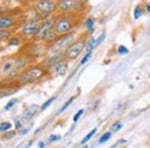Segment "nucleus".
Segmentation results:
<instances>
[{
    "mask_svg": "<svg viewBox=\"0 0 150 148\" xmlns=\"http://www.w3.org/2000/svg\"><path fill=\"white\" fill-rule=\"evenodd\" d=\"M110 137H111V132H106V133H104L102 136L99 138L98 143H99V144H103V143H105L106 141H108V140L110 139Z\"/></svg>",
    "mask_w": 150,
    "mask_h": 148,
    "instance_id": "obj_20",
    "label": "nucleus"
},
{
    "mask_svg": "<svg viewBox=\"0 0 150 148\" xmlns=\"http://www.w3.org/2000/svg\"><path fill=\"white\" fill-rule=\"evenodd\" d=\"M85 26H86L87 28H88L89 32H92V31H93V26H94L93 18H91V17L87 18V20L85 21Z\"/></svg>",
    "mask_w": 150,
    "mask_h": 148,
    "instance_id": "obj_23",
    "label": "nucleus"
},
{
    "mask_svg": "<svg viewBox=\"0 0 150 148\" xmlns=\"http://www.w3.org/2000/svg\"><path fill=\"white\" fill-rule=\"evenodd\" d=\"M11 127H12V124L10 122H2L1 124H0V132H7V131L11 130Z\"/></svg>",
    "mask_w": 150,
    "mask_h": 148,
    "instance_id": "obj_18",
    "label": "nucleus"
},
{
    "mask_svg": "<svg viewBox=\"0 0 150 148\" xmlns=\"http://www.w3.org/2000/svg\"><path fill=\"white\" fill-rule=\"evenodd\" d=\"M74 39V34L72 32L67 33L63 36H59L56 42L53 45L50 46V49L53 53H61V51H64L67 48L70 43L73 42Z\"/></svg>",
    "mask_w": 150,
    "mask_h": 148,
    "instance_id": "obj_7",
    "label": "nucleus"
},
{
    "mask_svg": "<svg viewBox=\"0 0 150 148\" xmlns=\"http://www.w3.org/2000/svg\"><path fill=\"white\" fill-rule=\"evenodd\" d=\"M14 69V63H13V59H8L6 60L5 62L2 64L1 66V70H2V73L6 74L8 72H10L11 70Z\"/></svg>",
    "mask_w": 150,
    "mask_h": 148,
    "instance_id": "obj_15",
    "label": "nucleus"
},
{
    "mask_svg": "<svg viewBox=\"0 0 150 148\" xmlns=\"http://www.w3.org/2000/svg\"><path fill=\"white\" fill-rule=\"evenodd\" d=\"M64 57H63V54L62 53H54L53 55H51V56L49 57H46L44 59V61L42 62V66L45 67V68H49V67H51V68H53L54 66H56V65L58 64V63H60L61 61H63Z\"/></svg>",
    "mask_w": 150,
    "mask_h": 148,
    "instance_id": "obj_11",
    "label": "nucleus"
},
{
    "mask_svg": "<svg viewBox=\"0 0 150 148\" xmlns=\"http://www.w3.org/2000/svg\"><path fill=\"white\" fill-rule=\"evenodd\" d=\"M7 44L9 46H18L21 44V38L18 36H11L8 40H7Z\"/></svg>",
    "mask_w": 150,
    "mask_h": 148,
    "instance_id": "obj_16",
    "label": "nucleus"
},
{
    "mask_svg": "<svg viewBox=\"0 0 150 148\" xmlns=\"http://www.w3.org/2000/svg\"><path fill=\"white\" fill-rule=\"evenodd\" d=\"M86 41L84 38H78L76 40H73V42H71L67 46V48L62 52L63 57L65 60H74L76 59L79 55L81 54L83 51L84 47H85Z\"/></svg>",
    "mask_w": 150,
    "mask_h": 148,
    "instance_id": "obj_4",
    "label": "nucleus"
},
{
    "mask_svg": "<svg viewBox=\"0 0 150 148\" xmlns=\"http://www.w3.org/2000/svg\"><path fill=\"white\" fill-rule=\"evenodd\" d=\"M2 74H3V73H2V70H1V66H0V78H1Z\"/></svg>",
    "mask_w": 150,
    "mask_h": 148,
    "instance_id": "obj_37",
    "label": "nucleus"
},
{
    "mask_svg": "<svg viewBox=\"0 0 150 148\" xmlns=\"http://www.w3.org/2000/svg\"><path fill=\"white\" fill-rule=\"evenodd\" d=\"M0 50H1V47H0Z\"/></svg>",
    "mask_w": 150,
    "mask_h": 148,
    "instance_id": "obj_40",
    "label": "nucleus"
},
{
    "mask_svg": "<svg viewBox=\"0 0 150 148\" xmlns=\"http://www.w3.org/2000/svg\"><path fill=\"white\" fill-rule=\"evenodd\" d=\"M55 100H56V97L55 96H52V97H50V98H48L47 100L42 104V106L40 107V109L41 110H45V109H46L47 107H49V106L51 105Z\"/></svg>",
    "mask_w": 150,
    "mask_h": 148,
    "instance_id": "obj_19",
    "label": "nucleus"
},
{
    "mask_svg": "<svg viewBox=\"0 0 150 148\" xmlns=\"http://www.w3.org/2000/svg\"><path fill=\"white\" fill-rule=\"evenodd\" d=\"M47 72L48 70L41 64L31 65L21 71L15 80L19 85H26V84L34 83L39 79L43 78L47 74Z\"/></svg>",
    "mask_w": 150,
    "mask_h": 148,
    "instance_id": "obj_1",
    "label": "nucleus"
},
{
    "mask_svg": "<svg viewBox=\"0 0 150 148\" xmlns=\"http://www.w3.org/2000/svg\"><path fill=\"white\" fill-rule=\"evenodd\" d=\"M44 146H45V145H44V142H39V143H38V147H39V148H44Z\"/></svg>",
    "mask_w": 150,
    "mask_h": 148,
    "instance_id": "obj_35",
    "label": "nucleus"
},
{
    "mask_svg": "<svg viewBox=\"0 0 150 148\" xmlns=\"http://www.w3.org/2000/svg\"><path fill=\"white\" fill-rule=\"evenodd\" d=\"M15 126H16V129H19V128L21 127V123L19 122V121H16V124H15Z\"/></svg>",
    "mask_w": 150,
    "mask_h": 148,
    "instance_id": "obj_34",
    "label": "nucleus"
},
{
    "mask_svg": "<svg viewBox=\"0 0 150 148\" xmlns=\"http://www.w3.org/2000/svg\"><path fill=\"white\" fill-rule=\"evenodd\" d=\"M57 11V2L52 0H40L35 3V12L40 18L46 19Z\"/></svg>",
    "mask_w": 150,
    "mask_h": 148,
    "instance_id": "obj_3",
    "label": "nucleus"
},
{
    "mask_svg": "<svg viewBox=\"0 0 150 148\" xmlns=\"http://www.w3.org/2000/svg\"><path fill=\"white\" fill-rule=\"evenodd\" d=\"M84 112V109H79L78 111H77L76 113H75V115L73 116V121H74V123L75 122H77V121L79 120V118L81 117V115L83 114Z\"/></svg>",
    "mask_w": 150,
    "mask_h": 148,
    "instance_id": "obj_30",
    "label": "nucleus"
},
{
    "mask_svg": "<svg viewBox=\"0 0 150 148\" xmlns=\"http://www.w3.org/2000/svg\"><path fill=\"white\" fill-rule=\"evenodd\" d=\"M12 35V30H0V42L8 40Z\"/></svg>",
    "mask_w": 150,
    "mask_h": 148,
    "instance_id": "obj_17",
    "label": "nucleus"
},
{
    "mask_svg": "<svg viewBox=\"0 0 150 148\" xmlns=\"http://www.w3.org/2000/svg\"><path fill=\"white\" fill-rule=\"evenodd\" d=\"M43 53V44L39 42H33L28 46L27 51H25V55L30 58H36L40 56Z\"/></svg>",
    "mask_w": 150,
    "mask_h": 148,
    "instance_id": "obj_12",
    "label": "nucleus"
},
{
    "mask_svg": "<svg viewBox=\"0 0 150 148\" xmlns=\"http://www.w3.org/2000/svg\"><path fill=\"white\" fill-rule=\"evenodd\" d=\"M33 143L32 140H28V141H25V142H23V143H21L20 145H18V147H16V148H29L31 146V144Z\"/></svg>",
    "mask_w": 150,
    "mask_h": 148,
    "instance_id": "obj_31",
    "label": "nucleus"
},
{
    "mask_svg": "<svg viewBox=\"0 0 150 148\" xmlns=\"http://www.w3.org/2000/svg\"><path fill=\"white\" fill-rule=\"evenodd\" d=\"M31 59L30 57H28L27 55H18V56L13 58V63H14V69H16L20 73L21 71H23L24 69H26L28 67V65L30 64Z\"/></svg>",
    "mask_w": 150,
    "mask_h": 148,
    "instance_id": "obj_10",
    "label": "nucleus"
},
{
    "mask_svg": "<svg viewBox=\"0 0 150 148\" xmlns=\"http://www.w3.org/2000/svg\"><path fill=\"white\" fill-rule=\"evenodd\" d=\"M60 139V136L59 135H56V134H52L49 136V142H55V141H58Z\"/></svg>",
    "mask_w": 150,
    "mask_h": 148,
    "instance_id": "obj_33",
    "label": "nucleus"
},
{
    "mask_svg": "<svg viewBox=\"0 0 150 148\" xmlns=\"http://www.w3.org/2000/svg\"><path fill=\"white\" fill-rule=\"evenodd\" d=\"M40 28V22L37 21H29L22 26L21 29V35L25 37H34L37 34Z\"/></svg>",
    "mask_w": 150,
    "mask_h": 148,
    "instance_id": "obj_8",
    "label": "nucleus"
},
{
    "mask_svg": "<svg viewBox=\"0 0 150 148\" xmlns=\"http://www.w3.org/2000/svg\"><path fill=\"white\" fill-rule=\"evenodd\" d=\"M38 110H39V105H37V104H32V105L28 106V107L25 108V110L23 111L22 119L24 121L31 120L35 116V114L37 113Z\"/></svg>",
    "mask_w": 150,
    "mask_h": 148,
    "instance_id": "obj_13",
    "label": "nucleus"
},
{
    "mask_svg": "<svg viewBox=\"0 0 150 148\" xmlns=\"http://www.w3.org/2000/svg\"><path fill=\"white\" fill-rule=\"evenodd\" d=\"M91 55H92V51H89V52H87L85 55L83 56V58L81 59V61H80V64L81 65H83V64H85V63L88 61L89 59H90V57H91Z\"/></svg>",
    "mask_w": 150,
    "mask_h": 148,
    "instance_id": "obj_27",
    "label": "nucleus"
},
{
    "mask_svg": "<svg viewBox=\"0 0 150 148\" xmlns=\"http://www.w3.org/2000/svg\"><path fill=\"white\" fill-rule=\"evenodd\" d=\"M96 133V128H94V129H92L90 131V132L88 133V134L86 135L85 137L83 138V139H82V141H81V144H85V143L87 142V141H89V140L91 139V138H92V136L94 134H95Z\"/></svg>",
    "mask_w": 150,
    "mask_h": 148,
    "instance_id": "obj_21",
    "label": "nucleus"
},
{
    "mask_svg": "<svg viewBox=\"0 0 150 148\" xmlns=\"http://www.w3.org/2000/svg\"><path fill=\"white\" fill-rule=\"evenodd\" d=\"M83 148H87V146H86V145H85V146H84Z\"/></svg>",
    "mask_w": 150,
    "mask_h": 148,
    "instance_id": "obj_38",
    "label": "nucleus"
},
{
    "mask_svg": "<svg viewBox=\"0 0 150 148\" xmlns=\"http://www.w3.org/2000/svg\"><path fill=\"white\" fill-rule=\"evenodd\" d=\"M17 102H18V99H16V98L11 99V100L9 101V102L5 105V107H4V109H5V110H9V109H11V108L13 107V106L15 105V104L17 103Z\"/></svg>",
    "mask_w": 150,
    "mask_h": 148,
    "instance_id": "obj_26",
    "label": "nucleus"
},
{
    "mask_svg": "<svg viewBox=\"0 0 150 148\" xmlns=\"http://www.w3.org/2000/svg\"><path fill=\"white\" fill-rule=\"evenodd\" d=\"M122 128V123L120 122V121H116V122L113 123L112 125V130L114 131V132H117V131H119L120 129Z\"/></svg>",
    "mask_w": 150,
    "mask_h": 148,
    "instance_id": "obj_28",
    "label": "nucleus"
},
{
    "mask_svg": "<svg viewBox=\"0 0 150 148\" xmlns=\"http://www.w3.org/2000/svg\"><path fill=\"white\" fill-rule=\"evenodd\" d=\"M74 98L75 97L74 96H72V97H70V98L68 99V100L66 101V102H65L64 104H63V106H62L61 108H60V110L58 111V114H60V113H62L63 112V111L65 110V109H66L67 107H68V106L70 105V104H71L72 102H73V100H74Z\"/></svg>",
    "mask_w": 150,
    "mask_h": 148,
    "instance_id": "obj_22",
    "label": "nucleus"
},
{
    "mask_svg": "<svg viewBox=\"0 0 150 148\" xmlns=\"http://www.w3.org/2000/svg\"><path fill=\"white\" fill-rule=\"evenodd\" d=\"M105 37H106L105 33H101V34L99 35V37L95 39V42H94V46H95V47H97L98 45H100L101 43H102V41L105 39Z\"/></svg>",
    "mask_w": 150,
    "mask_h": 148,
    "instance_id": "obj_25",
    "label": "nucleus"
},
{
    "mask_svg": "<svg viewBox=\"0 0 150 148\" xmlns=\"http://www.w3.org/2000/svg\"><path fill=\"white\" fill-rule=\"evenodd\" d=\"M17 23L15 16L9 14H0V30H11Z\"/></svg>",
    "mask_w": 150,
    "mask_h": 148,
    "instance_id": "obj_9",
    "label": "nucleus"
},
{
    "mask_svg": "<svg viewBox=\"0 0 150 148\" xmlns=\"http://www.w3.org/2000/svg\"><path fill=\"white\" fill-rule=\"evenodd\" d=\"M53 68H54L55 72H56L58 75H60V76H64L67 72V69H68V64H67V62H65L63 60V61L58 63L56 66H54Z\"/></svg>",
    "mask_w": 150,
    "mask_h": 148,
    "instance_id": "obj_14",
    "label": "nucleus"
},
{
    "mask_svg": "<svg viewBox=\"0 0 150 148\" xmlns=\"http://www.w3.org/2000/svg\"><path fill=\"white\" fill-rule=\"evenodd\" d=\"M74 19V14H61L56 16L53 25V31L58 36H63L70 33L76 24Z\"/></svg>",
    "mask_w": 150,
    "mask_h": 148,
    "instance_id": "obj_2",
    "label": "nucleus"
},
{
    "mask_svg": "<svg viewBox=\"0 0 150 148\" xmlns=\"http://www.w3.org/2000/svg\"><path fill=\"white\" fill-rule=\"evenodd\" d=\"M146 9H147V11H148L149 13H150V2L146 4Z\"/></svg>",
    "mask_w": 150,
    "mask_h": 148,
    "instance_id": "obj_36",
    "label": "nucleus"
},
{
    "mask_svg": "<svg viewBox=\"0 0 150 148\" xmlns=\"http://www.w3.org/2000/svg\"><path fill=\"white\" fill-rule=\"evenodd\" d=\"M84 3L77 0H60L57 2V10L63 14H74L81 11Z\"/></svg>",
    "mask_w": 150,
    "mask_h": 148,
    "instance_id": "obj_5",
    "label": "nucleus"
},
{
    "mask_svg": "<svg viewBox=\"0 0 150 148\" xmlns=\"http://www.w3.org/2000/svg\"><path fill=\"white\" fill-rule=\"evenodd\" d=\"M149 78H150V74H149Z\"/></svg>",
    "mask_w": 150,
    "mask_h": 148,
    "instance_id": "obj_39",
    "label": "nucleus"
},
{
    "mask_svg": "<svg viewBox=\"0 0 150 148\" xmlns=\"http://www.w3.org/2000/svg\"><path fill=\"white\" fill-rule=\"evenodd\" d=\"M142 15V9L140 6H137L134 10V18L135 19H138L139 17H141Z\"/></svg>",
    "mask_w": 150,
    "mask_h": 148,
    "instance_id": "obj_29",
    "label": "nucleus"
},
{
    "mask_svg": "<svg viewBox=\"0 0 150 148\" xmlns=\"http://www.w3.org/2000/svg\"><path fill=\"white\" fill-rule=\"evenodd\" d=\"M16 135V131L15 130H9L7 131V132H5L3 134V138L4 139H11V138L15 137Z\"/></svg>",
    "mask_w": 150,
    "mask_h": 148,
    "instance_id": "obj_24",
    "label": "nucleus"
},
{
    "mask_svg": "<svg viewBox=\"0 0 150 148\" xmlns=\"http://www.w3.org/2000/svg\"><path fill=\"white\" fill-rule=\"evenodd\" d=\"M0 90H1V88H0Z\"/></svg>",
    "mask_w": 150,
    "mask_h": 148,
    "instance_id": "obj_41",
    "label": "nucleus"
},
{
    "mask_svg": "<svg viewBox=\"0 0 150 148\" xmlns=\"http://www.w3.org/2000/svg\"><path fill=\"white\" fill-rule=\"evenodd\" d=\"M118 52H119V54H121V55H125L129 52V50H128V48L125 47V46L120 45L119 48H118Z\"/></svg>",
    "mask_w": 150,
    "mask_h": 148,
    "instance_id": "obj_32",
    "label": "nucleus"
},
{
    "mask_svg": "<svg viewBox=\"0 0 150 148\" xmlns=\"http://www.w3.org/2000/svg\"><path fill=\"white\" fill-rule=\"evenodd\" d=\"M56 16H50L46 19H43L40 22V28L38 33L33 37V42H42L44 39L45 35L47 34L49 31L53 30V25H54V21Z\"/></svg>",
    "mask_w": 150,
    "mask_h": 148,
    "instance_id": "obj_6",
    "label": "nucleus"
}]
</instances>
